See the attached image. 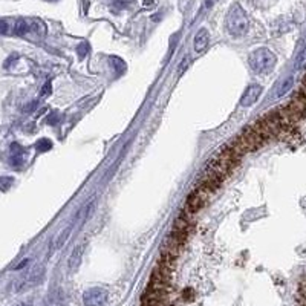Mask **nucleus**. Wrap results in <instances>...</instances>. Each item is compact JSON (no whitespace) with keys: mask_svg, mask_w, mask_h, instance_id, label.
<instances>
[{"mask_svg":"<svg viewBox=\"0 0 306 306\" xmlns=\"http://www.w3.org/2000/svg\"><path fill=\"white\" fill-rule=\"evenodd\" d=\"M248 64L257 74H266V72L273 70V67L276 66V56L268 48H259L249 54Z\"/></svg>","mask_w":306,"mask_h":306,"instance_id":"f03ea898","label":"nucleus"},{"mask_svg":"<svg viewBox=\"0 0 306 306\" xmlns=\"http://www.w3.org/2000/svg\"><path fill=\"white\" fill-rule=\"evenodd\" d=\"M9 32V25L6 20L0 19V34H8Z\"/></svg>","mask_w":306,"mask_h":306,"instance_id":"f3484780","label":"nucleus"},{"mask_svg":"<svg viewBox=\"0 0 306 306\" xmlns=\"http://www.w3.org/2000/svg\"><path fill=\"white\" fill-rule=\"evenodd\" d=\"M52 84H51V81H48L45 86H43V89H42V92H40V97H48L49 94H51V91H52Z\"/></svg>","mask_w":306,"mask_h":306,"instance_id":"dca6fc26","label":"nucleus"},{"mask_svg":"<svg viewBox=\"0 0 306 306\" xmlns=\"http://www.w3.org/2000/svg\"><path fill=\"white\" fill-rule=\"evenodd\" d=\"M208 43H210V34L205 28H201L194 35V42H193L194 52H197V54L205 52V49L208 48Z\"/></svg>","mask_w":306,"mask_h":306,"instance_id":"1a4fd4ad","label":"nucleus"},{"mask_svg":"<svg viewBox=\"0 0 306 306\" xmlns=\"http://www.w3.org/2000/svg\"><path fill=\"white\" fill-rule=\"evenodd\" d=\"M262 94V86L260 84H251L246 87V91L244 92L242 98H241V106L242 107H249L257 103L259 97Z\"/></svg>","mask_w":306,"mask_h":306,"instance_id":"6e6552de","label":"nucleus"},{"mask_svg":"<svg viewBox=\"0 0 306 306\" xmlns=\"http://www.w3.org/2000/svg\"><path fill=\"white\" fill-rule=\"evenodd\" d=\"M25 149L20 147L19 144H12L11 146V156H9V164L15 169H19L25 163Z\"/></svg>","mask_w":306,"mask_h":306,"instance_id":"9d476101","label":"nucleus"},{"mask_svg":"<svg viewBox=\"0 0 306 306\" xmlns=\"http://www.w3.org/2000/svg\"><path fill=\"white\" fill-rule=\"evenodd\" d=\"M236 141L238 144L242 147V150L246 153V152H256L259 150L260 147H263L266 141L253 129V125H249V127H245L238 136H236Z\"/></svg>","mask_w":306,"mask_h":306,"instance_id":"7ed1b4c3","label":"nucleus"},{"mask_svg":"<svg viewBox=\"0 0 306 306\" xmlns=\"http://www.w3.org/2000/svg\"><path fill=\"white\" fill-rule=\"evenodd\" d=\"M210 196H211V194H210L208 191H205L204 188H201L199 185H197V187L188 194L185 207H184V211H185L187 214H190V216L194 214V213H197V211H201V210L207 205Z\"/></svg>","mask_w":306,"mask_h":306,"instance_id":"20e7f679","label":"nucleus"},{"mask_svg":"<svg viewBox=\"0 0 306 306\" xmlns=\"http://www.w3.org/2000/svg\"><path fill=\"white\" fill-rule=\"evenodd\" d=\"M15 306H32L31 303H19V305H15Z\"/></svg>","mask_w":306,"mask_h":306,"instance_id":"412c9836","label":"nucleus"},{"mask_svg":"<svg viewBox=\"0 0 306 306\" xmlns=\"http://www.w3.org/2000/svg\"><path fill=\"white\" fill-rule=\"evenodd\" d=\"M35 149L39 152H48L52 149V142L48 138H42L40 141H37V144H35Z\"/></svg>","mask_w":306,"mask_h":306,"instance_id":"ddd939ff","label":"nucleus"},{"mask_svg":"<svg viewBox=\"0 0 306 306\" xmlns=\"http://www.w3.org/2000/svg\"><path fill=\"white\" fill-rule=\"evenodd\" d=\"M83 253H84L83 245H78L74 248V251H72V254L69 256V260H67V268L70 269V271H75V269L78 268L81 257H83Z\"/></svg>","mask_w":306,"mask_h":306,"instance_id":"9b49d317","label":"nucleus"},{"mask_svg":"<svg viewBox=\"0 0 306 306\" xmlns=\"http://www.w3.org/2000/svg\"><path fill=\"white\" fill-rule=\"evenodd\" d=\"M109 300V294L103 288H91L83 293L84 306H104Z\"/></svg>","mask_w":306,"mask_h":306,"instance_id":"39448f33","label":"nucleus"},{"mask_svg":"<svg viewBox=\"0 0 306 306\" xmlns=\"http://www.w3.org/2000/svg\"><path fill=\"white\" fill-rule=\"evenodd\" d=\"M89 46L86 45V43H83V45H80L78 46V52H80V57H84V54H86V49H87Z\"/></svg>","mask_w":306,"mask_h":306,"instance_id":"aec40b11","label":"nucleus"},{"mask_svg":"<svg viewBox=\"0 0 306 306\" xmlns=\"http://www.w3.org/2000/svg\"><path fill=\"white\" fill-rule=\"evenodd\" d=\"M14 183V179L11 176H0V190L2 191H6Z\"/></svg>","mask_w":306,"mask_h":306,"instance_id":"4468645a","label":"nucleus"},{"mask_svg":"<svg viewBox=\"0 0 306 306\" xmlns=\"http://www.w3.org/2000/svg\"><path fill=\"white\" fill-rule=\"evenodd\" d=\"M306 61V48L302 51V54L299 56V60H297V63H299V66H303V63Z\"/></svg>","mask_w":306,"mask_h":306,"instance_id":"a211bd4d","label":"nucleus"},{"mask_svg":"<svg viewBox=\"0 0 306 306\" xmlns=\"http://www.w3.org/2000/svg\"><path fill=\"white\" fill-rule=\"evenodd\" d=\"M291 84H293V78H286V81H283V83H282V86L279 87L277 95H279V97L285 95V94H286V92L291 89Z\"/></svg>","mask_w":306,"mask_h":306,"instance_id":"2eb2a0df","label":"nucleus"},{"mask_svg":"<svg viewBox=\"0 0 306 306\" xmlns=\"http://www.w3.org/2000/svg\"><path fill=\"white\" fill-rule=\"evenodd\" d=\"M72 228H74V224H69V225L60 233V235L57 236V239H56V244H54V248L59 249V248H61V246L66 244V241L69 239L70 233H72Z\"/></svg>","mask_w":306,"mask_h":306,"instance_id":"f8f14e48","label":"nucleus"},{"mask_svg":"<svg viewBox=\"0 0 306 306\" xmlns=\"http://www.w3.org/2000/svg\"><path fill=\"white\" fill-rule=\"evenodd\" d=\"M57 121H59L57 112H54V115H51V117L48 118V122H49V124H57Z\"/></svg>","mask_w":306,"mask_h":306,"instance_id":"6ab92c4d","label":"nucleus"},{"mask_svg":"<svg viewBox=\"0 0 306 306\" xmlns=\"http://www.w3.org/2000/svg\"><path fill=\"white\" fill-rule=\"evenodd\" d=\"M225 26L233 37H242V35L246 34L249 28V20L241 5H233L230 8L225 19Z\"/></svg>","mask_w":306,"mask_h":306,"instance_id":"f257e3e1","label":"nucleus"},{"mask_svg":"<svg viewBox=\"0 0 306 306\" xmlns=\"http://www.w3.org/2000/svg\"><path fill=\"white\" fill-rule=\"evenodd\" d=\"M184 244H185L184 241H181V239L175 238L173 235H170V236L166 239V242L161 245V254H167V256H170V257L178 259L179 254H181L183 248H184Z\"/></svg>","mask_w":306,"mask_h":306,"instance_id":"423d86ee","label":"nucleus"},{"mask_svg":"<svg viewBox=\"0 0 306 306\" xmlns=\"http://www.w3.org/2000/svg\"><path fill=\"white\" fill-rule=\"evenodd\" d=\"M221 184H222V179H221L218 175H214V173L210 172L208 169L204 170L202 178H201V184H199L201 188H204L205 191H208L210 194H213V193H216V191L219 190Z\"/></svg>","mask_w":306,"mask_h":306,"instance_id":"0eeeda50","label":"nucleus"}]
</instances>
